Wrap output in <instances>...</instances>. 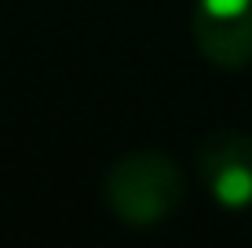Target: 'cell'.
Masks as SVG:
<instances>
[{"mask_svg": "<svg viewBox=\"0 0 252 248\" xmlns=\"http://www.w3.org/2000/svg\"><path fill=\"white\" fill-rule=\"evenodd\" d=\"M102 201L125 226H158L187 201V179L164 153L132 150L106 168Z\"/></svg>", "mask_w": 252, "mask_h": 248, "instance_id": "6da1fadb", "label": "cell"}, {"mask_svg": "<svg viewBox=\"0 0 252 248\" xmlns=\"http://www.w3.org/2000/svg\"><path fill=\"white\" fill-rule=\"evenodd\" d=\"M190 33L212 66L241 70L252 62V0H197Z\"/></svg>", "mask_w": 252, "mask_h": 248, "instance_id": "7a4b0ae2", "label": "cell"}, {"mask_svg": "<svg viewBox=\"0 0 252 248\" xmlns=\"http://www.w3.org/2000/svg\"><path fill=\"white\" fill-rule=\"evenodd\" d=\"M197 172L216 204L230 212L252 208V135L212 132L197 146Z\"/></svg>", "mask_w": 252, "mask_h": 248, "instance_id": "3957f363", "label": "cell"}]
</instances>
